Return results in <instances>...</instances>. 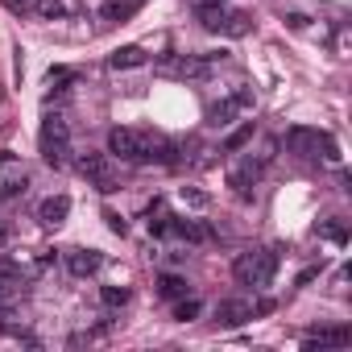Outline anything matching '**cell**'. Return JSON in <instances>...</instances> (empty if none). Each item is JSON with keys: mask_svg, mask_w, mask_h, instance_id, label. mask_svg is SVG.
I'll return each instance as SVG.
<instances>
[{"mask_svg": "<svg viewBox=\"0 0 352 352\" xmlns=\"http://www.w3.org/2000/svg\"><path fill=\"white\" fill-rule=\"evenodd\" d=\"M104 220H108V228H112L116 236H124V232H129V224H124V216H116V212H104Z\"/></svg>", "mask_w": 352, "mask_h": 352, "instance_id": "cell-29", "label": "cell"}, {"mask_svg": "<svg viewBox=\"0 0 352 352\" xmlns=\"http://www.w3.org/2000/svg\"><path fill=\"white\" fill-rule=\"evenodd\" d=\"M46 79H50V83H75V71H71V67H50Z\"/></svg>", "mask_w": 352, "mask_h": 352, "instance_id": "cell-26", "label": "cell"}, {"mask_svg": "<svg viewBox=\"0 0 352 352\" xmlns=\"http://www.w3.org/2000/svg\"><path fill=\"white\" fill-rule=\"evenodd\" d=\"M17 323H13V311L5 307V302H0V336H5V331H13Z\"/></svg>", "mask_w": 352, "mask_h": 352, "instance_id": "cell-30", "label": "cell"}, {"mask_svg": "<svg viewBox=\"0 0 352 352\" xmlns=\"http://www.w3.org/2000/svg\"><path fill=\"white\" fill-rule=\"evenodd\" d=\"M149 137L141 129H112L108 133V153L120 162H149Z\"/></svg>", "mask_w": 352, "mask_h": 352, "instance_id": "cell-5", "label": "cell"}, {"mask_svg": "<svg viewBox=\"0 0 352 352\" xmlns=\"http://www.w3.org/2000/svg\"><path fill=\"white\" fill-rule=\"evenodd\" d=\"M145 58H149V54H145L141 46H116V50L108 54V67H112V71H137V67H145Z\"/></svg>", "mask_w": 352, "mask_h": 352, "instance_id": "cell-11", "label": "cell"}, {"mask_svg": "<svg viewBox=\"0 0 352 352\" xmlns=\"http://www.w3.org/2000/svg\"><path fill=\"white\" fill-rule=\"evenodd\" d=\"M100 302H104L108 311H120V307H129V290H124V286H104V290H100Z\"/></svg>", "mask_w": 352, "mask_h": 352, "instance_id": "cell-23", "label": "cell"}, {"mask_svg": "<svg viewBox=\"0 0 352 352\" xmlns=\"http://www.w3.org/2000/svg\"><path fill=\"white\" fill-rule=\"evenodd\" d=\"M157 294H162V298H170V302H174V298H183V294H187V278H179V274H162Z\"/></svg>", "mask_w": 352, "mask_h": 352, "instance_id": "cell-16", "label": "cell"}, {"mask_svg": "<svg viewBox=\"0 0 352 352\" xmlns=\"http://www.w3.org/2000/svg\"><path fill=\"white\" fill-rule=\"evenodd\" d=\"M199 311H204V302H199V298H191V294L174 298V319H179V323H191V319H199Z\"/></svg>", "mask_w": 352, "mask_h": 352, "instance_id": "cell-17", "label": "cell"}, {"mask_svg": "<svg viewBox=\"0 0 352 352\" xmlns=\"http://www.w3.org/2000/svg\"><path fill=\"white\" fill-rule=\"evenodd\" d=\"M253 133H257V129H253V120H249V124H241V129H232V133H228V141H224V153L245 149V145L253 141Z\"/></svg>", "mask_w": 352, "mask_h": 352, "instance_id": "cell-19", "label": "cell"}, {"mask_svg": "<svg viewBox=\"0 0 352 352\" xmlns=\"http://www.w3.org/2000/svg\"><path fill=\"white\" fill-rule=\"evenodd\" d=\"M75 170L83 174V179L100 191V195H112L116 191V170H112V162H108V153H100V149H83L79 157H75Z\"/></svg>", "mask_w": 352, "mask_h": 352, "instance_id": "cell-3", "label": "cell"}, {"mask_svg": "<svg viewBox=\"0 0 352 352\" xmlns=\"http://www.w3.org/2000/svg\"><path fill=\"white\" fill-rule=\"evenodd\" d=\"M220 34H228V38H245V34H249V17H245V13H224Z\"/></svg>", "mask_w": 352, "mask_h": 352, "instance_id": "cell-18", "label": "cell"}, {"mask_svg": "<svg viewBox=\"0 0 352 352\" xmlns=\"http://www.w3.org/2000/svg\"><path fill=\"white\" fill-rule=\"evenodd\" d=\"M67 270L75 278H91V274L104 270V253H96V249H71L67 253Z\"/></svg>", "mask_w": 352, "mask_h": 352, "instance_id": "cell-8", "label": "cell"}, {"mask_svg": "<svg viewBox=\"0 0 352 352\" xmlns=\"http://www.w3.org/2000/svg\"><path fill=\"white\" fill-rule=\"evenodd\" d=\"M25 174L21 170H9V174H0V204H9V199H17L21 191H25Z\"/></svg>", "mask_w": 352, "mask_h": 352, "instance_id": "cell-14", "label": "cell"}, {"mask_svg": "<svg viewBox=\"0 0 352 352\" xmlns=\"http://www.w3.org/2000/svg\"><path fill=\"white\" fill-rule=\"evenodd\" d=\"M38 145H42V157L50 166H67V153H71V129H67V120L63 116H46Z\"/></svg>", "mask_w": 352, "mask_h": 352, "instance_id": "cell-4", "label": "cell"}, {"mask_svg": "<svg viewBox=\"0 0 352 352\" xmlns=\"http://www.w3.org/2000/svg\"><path fill=\"white\" fill-rule=\"evenodd\" d=\"M183 204H191V208H208V195L195 191V187H183Z\"/></svg>", "mask_w": 352, "mask_h": 352, "instance_id": "cell-28", "label": "cell"}, {"mask_svg": "<svg viewBox=\"0 0 352 352\" xmlns=\"http://www.w3.org/2000/svg\"><path fill=\"white\" fill-rule=\"evenodd\" d=\"M67 216H71V199H67V195H50V199H42V208H38V220H42L46 228L67 224Z\"/></svg>", "mask_w": 352, "mask_h": 352, "instance_id": "cell-10", "label": "cell"}, {"mask_svg": "<svg viewBox=\"0 0 352 352\" xmlns=\"http://www.w3.org/2000/svg\"><path fill=\"white\" fill-rule=\"evenodd\" d=\"M0 5H5V9H9V13H17V17H21V13H25V0H0Z\"/></svg>", "mask_w": 352, "mask_h": 352, "instance_id": "cell-33", "label": "cell"}, {"mask_svg": "<svg viewBox=\"0 0 352 352\" xmlns=\"http://www.w3.org/2000/svg\"><path fill=\"white\" fill-rule=\"evenodd\" d=\"M17 282H21V278H5V274H0V302H9V298H13V294L21 290Z\"/></svg>", "mask_w": 352, "mask_h": 352, "instance_id": "cell-25", "label": "cell"}, {"mask_svg": "<svg viewBox=\"0 0 352 352\" xmlns=\"http://www.w3.org/2000/svg\"><path fill=\"white\" fill-rule=\"evenodd\" d=\"M278 274V249H253V253H241L236 265H232V278L241 286H253V290H265Z\"/></svg>", "mask_w": 352, "mask_h": 352, "instance_id": "cell-1", "label": "cell"}, {"mask_svg": "<svg viewBox=\"0 0 352 352\" xmlns=\"http://www.w3.org/2000/svg\"><path fill=\"white\" fill-rule=\"evenodd\" d=\"M348 340H352V331H348V327H323V331L302 336V348H307V352H315V348H323V344H348Z\"/></svg>", "mask_w": 352, "mask_h": 352, "instance_id": "cell-12", "label": "cell"}, {"mask_svg": "<svg viewBox=\"0 0 352 352\" xmlns=\"http://www.w3.org/2000/svg\"><path fill=\"white\" fill-rule=\"evenodd\" d=\"M46 21H54V17H67V0H38V5H34Z\"/></svg>", "mask_w": 352, "mask_h": 352, "instance_id": "cell-24", "label": "cell"}, {"mask_svg": "<svg viewBox=\"0 0 352 352\" xmlns=\"http://www.w3.org/2000/svg\"><path fill=\"white\" fill-rule=\"evenodd\" d=\"M232 100L241 104V112H249V108L257 104V96H253V87H241V91H232Z\"/></svg>", "mask_w": 352, "mask_h": 352, "instance_id": "cell-27", "label": "cell"}, {"mask_svg": "<svg viewBox=\"0 0 352 352\" xmlns=\"http://www.w3.org/2000/svg\"><path fill=\"white\" fill-rule=\"evenodd\" d=\"M9 241H13V232H9V224H0V249H5Z\"/></svg>", "mask_w": 352, "mask_h": 352, "instance_id": "cell-35", "label": "cell"}, {"mask_svg": "<svg viewBox=\"0 0 352 352\" xmlns=\"http://www.w3.org/2000/svg\"><path fill=\"white\" fill-rule=\"evenodd\" d=\"M212 67H216V63H212V58L204 54V58H187V63H183L179 71H183L187 79H208V75H212Z\"/></svg>", "mask_w": 352, "mask_h": 352, "instance_id": "cell-22", "label": "cell"}, {"mask_svg": "<svg viewBox=\"0 0 352 352\" xmlns=\"http://www.w3.org/2000/svg\"><path fill=\"white\" fill-rule=\"evenodd\" d=\"M149 232H153V236H166V232H170V216H157V220H149Z\"/></svg>", "mask_w": 352, "mask_h": 352, "instance_id": "cell-31", "label": "cell"}, {"mask_svg": "<svg viewBox=\"0 0 352 352\" xmlns=\"http://www.w3.org/2000/svg\"><path fill=\"white\" fill-rule=\"evenodd\" d=\"M315 278H319V270L311 265V270H302V274H298V286H307V282H315Z\"/></svg>", "mask_w": 352, "mask_h": 352, "instance_id": "cell-34", "label": "cell"}, {"mask_svg": "<svg viewBox=\"0 0 352 352\" xmlns=\"http://www.w3.org/2000/svg\"><path fill=\"white\" fill-rule=\"evenodd\" d=\"M170 232L183 236L187 245H208V241H216L212 224H204V220H170Z\"/></svg>", "mask_w": 352, "mask_h": 352, "instance_id": "cell-9", "label": "cell"}, {"mask_svg": "<svg viewBox=\"0 0 352 352\" xmlns=\"http://www.w3.org/2000/svg\"><path fill=\"white\" fill-rule=\"evenodd\" d=\"M133 13V5H124V0H108V5H100V21L112 25V21H124Z\"/></svg>", "mask_w": 352, "mask_h": 352, "instance_id": "cell-21", "label": "cell"}, {"mask_svg": "<svg viewBox=\"0 0 352 352\" xmlns=\"http://www.w3.org/2000/svg\"><path fill=\"white\" fill-rule=\"evenodd\" d=\"M253 319V302H245V298H224V302H216V323L220 327H241V323H249Z\"/></svg>", "mask_w": 352, "mask_h": 352, "instance_id": "cell-7", "label": "cell"}, {"mask_svg": "<svg viewBox=\"0 0 352 352\" xmlns=\"http://www.w3.org/2000/svg\"><path fill=\"white\" fill-rule=\"evenodd\" d=\"M286 149L294 157H323V162H336L340 157L336 137L323 133V129H286Z\"/></svg>", "mask_w": 352, "mask_h": 352, "instance_id": "cell-2", "label": "cell"}, {"mask_svg": "<svg viewBox=\"0 0 352 352\" xmlns=\"http://www.w3.org/2000/svg\"><path fill=\"white\" fill-rule=\"evenodd\" d=\"M286 25H290V30H307V25H311V17H307V13H290V17H286Z\"/></svg>", "mask_w": 352, "mask_h": 352, "instance_id": "cell-32", "label": "cell"}, {"mask_svg": "<svg viewBox=\"0 0 352 352\" xmlns=\"http://www.w3.org/2000/svg\"><path fill=\"white\" fill-rule=\"evenodd\" d=\"M261 162H253V157H245V162H236L232 170H228V187L236 191V195H249L253 187H257V179H261Z\"/></svg>", "mask_w": 352, "mask_h": 352, "instance_id": "cell-6", "label": "cell"}, {"mask_svg": "<svg viewBox=\"0 0 352 352\" xmlns=\"http://www.w3.org/2000/svg\"><path fill=\"white\" fill-rule=\"evenodd\" d=\"M241 112V104L228 96V100H220V104H212L208 108V124H216V129H224V124H232V116Z\"/></svg>", "mask_w": 352, "mask_h": 352, "instance_id": "cell-15", "label": "cell"}, {"mask_svg": "<svg viewBox=\"0 0 352 352\" xmlns=\"http://www.w3.org/2000/svg\"><path fill=\"white\" fill-rule=\"evenodd\" d=\"M319 236L331 241V245H340V249L348 245V228H344V220H323V224H319Z\"/></svg>", "mask_w": 352, "mask_h": 352, "instance_id": "cell-20", "label": "cell"}, {"mask_svg": "<svg viewBox=\"0 0 352 352\" xmlns=\"http://www.w3.org/2000/svg\"><path fill=\"white\" fill-rule=\"evenodd\" d=\"M195 17H199V25H204V30L220 34V21H224V9H220V0H216V5H212V0H199V5H195Z\"/></svg>", "mask_w": 352, "mask_h": 352, "instance_id": "cell-13", "label": "cell"}]
</instances>
